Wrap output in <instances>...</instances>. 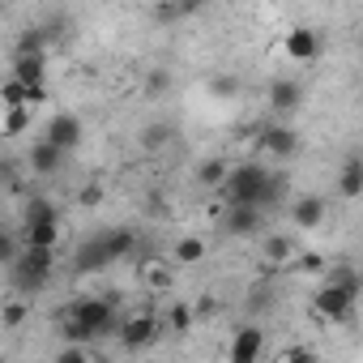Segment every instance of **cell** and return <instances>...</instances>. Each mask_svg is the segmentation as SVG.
<instances>
[{
  "mask_svg": "<svg viewBox=\"0 0 363 363\" xmlns=\"http://www.w3.org/2000/svg\"><path fill=\"white\" fill-rule=\"evenodd\" d=\"M201 257H206V244H201V240H179V244H175V261H179V265H193V261H201Z\"/></svg>",
  "mask_w": 363,
  "mask_h": 363,
  "instance_id": "4316f807",
  "label": "cell"
},
{
  "mask_svg": "<svg viewBox=\"0 0 363 363\" xmlns=\"http://www.w3.org/2000/svg\"><path fill=\"white\" fill-rule=\"evenodd\" d=\"M0 99H5V107H35V103H43L48 99V86H26V82H18L13 73H9V82L0 86Z\"/></svg>",
  "mask_w": 363,
  "mask_h": 363,
  "instance_id": "e0dca14e",
  "label": "cell"
},
{
  "mask_svg": "<svg viewBox=\"0 0 363 363\" xmlns=\"http://www.w3.org/2000/svg\"><path fill=\"white\" fill-rule=\"evenodd\" d=\"M265 175H269L265 162H235V167H227L223 184H218L214 193H218L223 206H257V201H261Z\"/></svg>",
  "mask_w": 363,
  "mask_h": 363,
  "instance_id": "277c9868",
  "label": "cell"
},
{
  "mask_svg": "<svg viewBox=\"0 0 363 363\" xmlns=\"http://www.w3.org/2000/svg\"><path fill=\"white\" fill-rule=\"evenodd\" d=\"M116 325H120V312L107 303V299H77L60 312V337L65 342H103V337H116Z\"/></svg>",
  "mask_w": 363,
  "mask_h": 363,
  "instance_id": "6da1fadb",
  "label": "cell"
},
{
  "mask_svg": "<svg viewBox=\"0 0 363 363\" xmlns=\"http://www.w3.org/2000/svg\"><path fill=\"white\" fill-rule=\"evenodd\" d=\"M299 150H303V141H299V133H295L291 124H265V128L257 133V154H265V158L286 162V158H295Z\"/></svg>",
  "mask_w": 363,
  "mask_h": 363,
  "instance_id": "8992f818",
  "label": "cell"
},
{
  "mask_svg": "<svg viewBox=\"0 0 363 363\" xmlns=\"http://www.w3.org/2000/svg\"><path fill=\"white\" fill-rule=\"evenodd\" d=\"M286 56H291V60H299V65H312V60L320 56V39H316V30L295 26V30L286 35Z\"/></svg>",
  "mask_w": 363,
  "mask_h": 363,
  "instance_id": "2e32d148",
  "label": "cell"
},
{
  "mask_svg": "<svg viewBox=\"0 0 363 363\" xmlns=\"http://www.w3.org/2000/svg\"><path fill=\"white\" fill-rule=\"evenodd\" d=\"M18 223H22V231H26V227H39V223H60V206H56L52 197H43V193H26Z\"/></svg>",
  "mask_w": 363,
  "mask_h": 363,
  "instance_id": "9a60e30c",
  "label": "cell"
},
{
  "mask_svg": "<svg viewBox=\"0 0 363 363\" xmlns=\"http://www.w3.org/2000/svg\"><path fill=\"white\" fill-rule=\"evenodd\" d=\"M189 325H193V312H189L184 303H175V308H171V329H175V333H184Z\"/></svg>",
  "mask_w": 363,
  "mask_h": 363,
  "instance_id": "836d02e7",
  "label": "cell"
},
{
  "mask_svg": "<svg viewBox=\"0 0 363 363\" xmlns=\"http://www.w3.org/2000/svg\"><path fill=\"white\" fill-rule=\"evenodd\" d=\"M56 150H65V154H73L77 145H82V120L77 116H69V111H56L52 120H48V133H43Z\"/></svg>",
  "mask_w": 363,
  "mask_h": 363,
  "instance_id": "7c38bea8",
  "label": "cell"
},
{
  "mask_svg": "<svg viewBox=\"0 0 363 363\" xmlns=\"http://www.w3.org/2000/svg\"><path fill=\"white\" fill-rule=\"evenodd\" d=\"M26 162H30V171L39 175V179H56L60 171H65V162H69V154L65 150H56L48 137L43 141H35L30 145V154H26Z\"/></svg>",
  "mask_w": 363,
  "mask_h": 363,
  "instance_id": "30bf717a",
  "label": "cell"
},
{
  "mask_svg": "<svg viewBox=\"0 0 363 363\" xmlns=\"http://www.w3.org/2000/svg\"><path fill=\"white\" fill-rule=\"evenodd\" d=\"M261 227H265L261 206H227V214H223V235H231V240H252V235H261Z\"/></svg>",
  "mask_w": 363,
  "mask_h": 363,
  "instance_id": "ba28073f",
  "label": "cell"
},
{
  "mask_svg": "<svg viewBox=\"0 0 363 363\" xmlns=\"http://www.w3.org/2000/svg\"><path fill=\"white\" fill-rule=\"evenodd\" d=\"M22 244H35V248H56V244H60V223H39V227H26V231H22Z\"/></svg>",
  "mask_w": 363,
  "mask_h": 363,
  "instance_id": "44dd1931",
  "label": "cell"
},
{
  "mask_svg": "<svg viewBox=\"0 0 363 363\" xmlns=\"http://www.w3.org/2000/svg\"><path fill=\"white\" fill-rule=\"evenodd\" d=\"M167 325L158 320V316H150V312H141V316H124L120 325H116V337H120V346L124 350H145V346H154L158 342V333H162Z\"/></svg>",
  "mask_w": 363,
  "mask_h": 363,
  "instance_id": "52a82bcc",
  "label": "cell"
},
{
  "mask_svg": "<svg viewBox=\"0 0 363 363\" xmlns=\"http://www.w3.org/2000/svg\"><path fill=\"white\" fill-rule=\"evenodd\" d=\"M274 308V291L269 286H252V295H248V312H269Z\"/></svg>",
  "mask_w": 363,
  "mask_h": 363,
  "instance_id": "f546056e",
  "label": "cell"
},
{
  "mask_svg": "<svg viewBox=\"0 0 363 363\" xmlns=\"http://www.w3.org/2000/svg\"><path fill=\"white\" fill-rule=\"evenodd\" d=\"M145 94H150V99H162V94H171V73H167V69H154V73L145 77Z\"/></svg>",
  "mask_w": 363,
  "mask_h": 363,
  "instance_id": "83f0119b",
  "label": "cell"
},
{
  "mask_svg": "<svg viewBox=\"0 0 363 363\" xmlns=\"http://www.w3.org/2000/svg\"><path fill=\"white\" fill-rule=\"evenodd\" d=\"M77 201L90 210V206H103V184H86L82 193H77Z\"/></svg>",
  "mask_w": 363,
  "mask_h": 363,
  "instance_id": "d590c367",
  "label": "cell"
},
{
  "mask_svg": "<svg viewBox=\"0 0 363 363\" xmlns=\"http://www.w3.org/2000/svg\"><path fill=\"white\" fill-rule=\"evenodd\" d=\"M137 252V235L128 227H107V231H94L90 240L77 244L73 252V269L77 274H103L111 269L116 261H128Z\"/></svg>",
  "mask_w": 363,
  "mask_h": 363,
  "instance_id": "7a4b0ae2",
  "label": "cell"
},
{
  "mask_svg": "<svg viewBox=\"0 0 363 363\" xmlns=\"http://www.w3.org/2000/svg\"><path fill=\"white\" fill-rule=\"evenodd\" d=\"M269 107H274V116H295L303 107V86L295 77H278L269 86Z\"/></svg>",
  "mask_w": 363,
  "mask_h": 363,
  "instance_id": "4fadbf2b",
  "label": "cell"
},
{
  "mask_svg": "<svg viewBox=\"0 0 363 363\" xmlns=\"http://www.w3.org/2000/svg\"><path fill=\"white\" fill-rule=\"evenodd\" d=\"M214 94H218V99L240 94V77H214Z\"/></svg>",
  "mask_w": 363,
  "mask_h": 363,
  "instance_id": "e575fe53",
  "label": "cell"
},
{
  "mask_svg": "<svg viewBox=\"0 0 363 363\" xmlns=\"http://www.w3.org/2000/svg\"><path fill=\"white\" fill-rule=\"evenodd\" d=\"M154 22H158V26H175V22H179V13H175L171 0H158V5H154Z\"/></svg>",
  "mask_w": 363,
  "mask_h": 363,
  "instance_id": "d6a6232c",
  "label": "cell"
},
{
  "mask_svg": "<svg viewBox=\"0 0 363 363\" xmlns=\"http://www.w3.org/2000/svg\"><path fill=\"white\" fill-rule=\"evenodd\" d=\"M26 316H30V308H26V299L18 295V299H9V303H5V312H0V325H5V329H22V325H26Z\"/></svg>",
  "mask_w": 363,
  "mask_h": 363,
  "instance_id": "484cf974",
  "label": "cell"
},
{
  "mask_svg": "<svg viewBox=\"0 0 363 363\" xmlns=\"http://www.w3.org/2000/svg\"><path fill=\"white\" fill-rule=\"evenodd\" d=\"M13 77L26 86H48V52H13Z\"/></svg>",
  "mask_w": 363,
  "mask_h": 363,
  "instance_id": "5bb4252c",
  "label": "cell"
},
{
  "mask_svg": "<svg viewBox=\"0 0 363 363\" xmlns=\"http://www.w3.org/2000/svg\"><path fill=\"white\" fill-rule=\"evenodd\" d=\"M171 5H175L179 22H184V18H197V13H206V9H210V0H171Z\"/></svg>",
  "mask_w": 363,
  "mask_h": 363,
  "instance_id": "4dcf8cb0",
  "label": "cell"
},
{
  "mask_svg": "<svg viewBox=\"0 0 363 363\" xmlns=\"http://www.w3.org/2000/svg\"><path fill=\"white\" fill-rule=\"evenodd\" d=\"M52 278H56V248L22 244L18 257L9 261V282H13L18 295H35V291H43Z\"/></svg>",
  "mask_w": 363,
  "mask_h": 363,
  "instance_id": "3957f363",
  "label": "cell"
},
{
  "mask_svg": "<svg viewBox=\"0 0 363 363\" xmlns=\"http://www.w3.org/2000/svg\"><path fill=\"white\" fill-rule=\"evenodd\" d=\"M363 193V158L359 154H346L342 171H337V197L342 201H354Z\"/></svg>",
  "mask_w": 363,
  "mask_h": 363,
  "instance_id": "ac0fdd59",
  "label": "cell"
},
{
  "mask_svg": "<svg viewBox=\"0 0 363 363\" xmlns=\"http://www.w3.org/2000/svg\"><path fill=\"white\" fill-rule=\"evenodd\" d=\"M261 252H265V261L282 265V261H291V257H295V240H291V235H265Z\"/></svg>",
  "mask_w": 363,
  "mask_h": 363,
  "instance_id": "7402d4cb",
  "label": "cell"
},
{
  "mask_svg": "<svg viewBox=\"0 0 363 363\" xmlns=\"http://www.w3.org/2000/svg\"><path fill=\"white\" fill-rule=\"evenodd\" d=\"M175 141V124L171 120H150L145 128H141V150L145 154H158V150H167Z\"/></svg>",
  "mask_w": 363,
  "mask_h": 363,
  "instance_id": "d6986e66",
  "label": "cell"
},
{
  "mask_svg": "<svg viewBox=\"0 0 363 363\" xmlns=\"http://www.w3.org/2000/svg\"><path fill=\"white\" fill-rule=\"evenodd\" d=\"M325 282H337V286H346V291H363V282H359V274H354V265L350 261H337V265H329L325 269Z\"/></svg>",
  "mask_w": 363,
  "mask_h": 363,
  "instance_id": "603a6c76",
  "label": "cell"
},
{
  "mask_svg": "<svg viewBox=\"0 0 363 363\" xmlns=\"http://www.w3.org/2000/svg\"><path fill=\"white\" fill-rule=\"evenodd\" d=\"M227 167H231V162H227V158H218V154H214V158H206V162L197 167V184L214 193V189L223 184V175H227Z\"/></svg>",
  "mask_w": 363,
  "mask_h": 363,
  "instance_id": "ffe728a7",
  "label": "cell"
},
{
  "mask_svg": "<svg viewBox=\"0 0 363 363\" xmlns=\"http://www.w3.org/2000/svg\"><path fill=\"white\" fill-rule=\"evenodd\" d=\"M69 18H43L39 26H43V35H48V43H60L65 35H69V26H65Z\"/></svg>",
  "mask_w": 363,
  "mask_h": 363,
  "instance_id": "1f68e13d",
  "label": "cell"
},
{
  "mask_svg": "<svg viewBox=\"0 0 363 363\" xmlns=\"http://www.w3.org/2000/svg\"><path fill=\"white\" fill-rule=\"evenodd\" d=\"M30 128V107L22 103V107H9L5 111V120H0V133H5V137H22Z\"/></svg>",
  "mask_w": 363,
  "mask_h": 363,
  "instance_id": "cb8c5ba5",
  "label": "cell"
},
{
  "mask_svg": "<svg viewBox=\"0 0 363 363\" xmlns=\"http://www.w3.org/2000/svg\"><path fill=\"white\" fill-rule=\"evenodd\" d=\"M18 248H22V244H18V235L0 227V265H5V269H9V261L18 257Z\"/></svg>",
  "mask_w": 363,
  "mask_h": 363,
  "instance_id": "f1b7e54d",
  "label": "cell"
},
{
  "mask_svg": "<svg viewBox=\"0 0 363 363\" xmlns=\"http://www.w3.org/2000/svg\"><path fill=\"white\" fill-rule=\"evenodd\" d=\"M52 43H48V35H43V26L35 22V26H26L18 39H13V52H48Z\"/></svg>",
  "mask_w": 363,
  "mask_h": 363,
  "instance_id": "d4e9b609",
  "label": "cell"
},
{
  "mask_svg": "<svg viewBox=\"0 0 363 363\" xmlns=\"http://www.w3.org/2000/svg\"><path fill=\"white\" fill-rule=\"evenodd\" d=\"M325 214H329V201H325L320 193H303V197L291 201V223H295V231H316V227L325 223Z\"/></svg>",
  "mask_w": 363,
  "mask_h": 363,
  "instance_id": "8fae6325",
  "label": "cell"
},
{
  "mask_svg": "<svg viewBox=\"0 0 363 363\" xmlns=\"http://www.w3.org/2000/svg\"><path fill=\"white\" fill-rule=\"evenodd\" d=\"M261 350H265V329L261 325H240L231 346H227V359L231 363H257Z\"/></svg>",
  "mask_w": 363,
  "mask_h": 363,
  "instance_id": "9c48e42d",
  "label": "cell"
},
{
  "mask_svg": "<svg viewBox=\"0 0 363 363\" xmlns=\"http://www.w3.org/2000/svg\"><path fill=\"white\" fill-rule=\"evenodd\" d=\"M354 303H359V295L346 291V286H337V282H325V286L316 291V299H312V308H316L329 325H346V320L354 316Z\"/></svg>",
  "mask_w": 363,
  "mask_h": 363,
  "instance_id": "5b68a950",
  "label": "cell"
}]
</instances>
